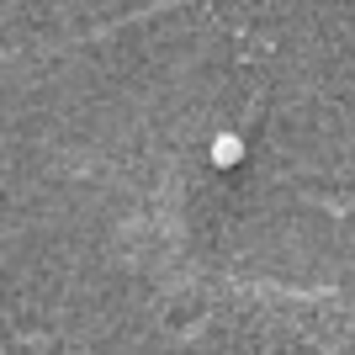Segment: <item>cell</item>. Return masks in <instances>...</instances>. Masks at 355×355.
Here are the masks:
<instances>
[{
    "instance_id": "cell-1",
    "label": "cell",
    "mask_w": 355,
    "mask_h": 355,
    "mask_svg": "<svg viewBox=\"0 0 355 355\" xmlns=\"http://www.w3.org/2000/svg\"><path fill=\"white\" fill-rule=\"evenodd\" d=\"M212 164H218V170L244 164V138H239V133H218V138H212Z\"/></svg>"
}]
</instances>
